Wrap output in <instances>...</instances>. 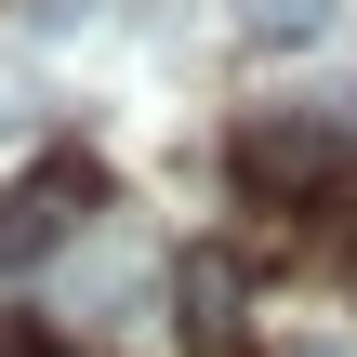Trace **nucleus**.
Here are the masks:
<instances>
[{"label":"nucleus","mask_w":357,"mask_h":357,"mask_svg":"<svg viewBox=\"0 0 357 357\" xmlns=\"http://www.w3.org/2000/svg\"><path fill=\"white\" fill-rule=\"evenodd\" d=\"M93 212H106V172H93V159H40V172H13V185H0V278L53 265Z\"/></svg>","instance_id":"f257e3e1"},{"label":"nucleus","mask_w":357,"mask_h":357,"mask_svg":"<svg viewBox=\"0 0 357 357\" xmlns=\"http://www.w3.org/2000/svg\"><path fill=\"white\" fill-rule=\"evenodd\" d=\"M225 159H238V185H252V199H318V185L344 172V132H331V119H305V106H291V119L265 106V119H238V146H225Z\"/></svg>","instance_id":"f03ea898"},{"label":"nucleus","mask_w":357,"mask_h":357,"mask_svg":"<svg viewBox=\"0 0 357 357\" xmlns=\"http://www.w3.org/2000/svg\"><path fill=\"white\" fill-rule=\"evenodd\" d=\"M238 305H252V265H238V252H185V278H172V331H185L199 357L238 344Z\"/></svg>","instance_id":"7ed1b4c3"},{"label":"nucleus","mask_w":357,"mask_h":357,"mask_svg":"<svg viewBox=\"0 0 357 357\" xmlns=\"http://www.w3.org/2000/svg\"><path fill=\"white\" fill-rule=\"evenodd\" d=\"M318 26H331V0H238V40H265V53L278 40H318Z\"/></svg>","instance_id":"20e7f679"},{"label":"nucleus","mask_w":357,"mask_h":357,"mask_svg":"<svg viewBox=\"0 0 357 357\" xmlns=\"http://www.w3.org/2000/svg\"><path fill=\"white\" fill-rule=\"evenodd\" d=\"M0 357H66V344H53L40 318H13V305H0Z\"/></svg>","instance_id":"39448f33"},{"label":"nucleus","mask_w":357,"mask_h":357,"mask_svg":"<svg viewBox=\"0 0 357 357\" xmlns=\"http://www.w3.org/2000/svg\"><path fill=\"white\" fill-rule=\"evenodd\" d=\"M0 132H26V66H0Z\"/></svg>","instance_id":"423d86ee"},{"label":"nucleus","mask_w":357,"mask_h":357,"mask_svg":"<svg viewBox=\"0 0 357 357\" xmlns=\"http://www.w3.org/2000/svg\"><path fill=\"white\" fill-rule=\"evenodd\" d=\"M278 357H344V344H278Z\"/></svg>","instance_id":"0eeeda50"}]
</instances>
